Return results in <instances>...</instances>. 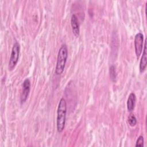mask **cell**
Returning <instances> with one entry per match:
<instances>
[{
    "label": "cell",
    "mask_w": 147,
    "mask_h": 147,
    "mask_svg": "<svg viewBox=\"0 0 147 147\" xmlns=\"http://www.w3.org/2000/svg\"><path fill=\"white\" fill-rule=\"evenodd\" d=\"M67 103L64 98H61L59 101L56 118V127L57 131L61 133L63 131L66 120Z\"/></svg>",
    "instance_id": "cell-1"
},
{
    "label": "cell",
    "mask_w": 147,
    "mask_h": 147,
    "mask_svg": "<svg viewBox=\"0 0 147 147\" xmlns=\"http://www.w3.org/2000/svg\"><path fill=\"white\" fill-rule=\"evenodd\" d=\"M68 57V49L65 44H62L60 47L57 57L56 65L55 68V74L56 75L61 74L65 68L67 59Z\"/></svg>",
    "instance_id": "cell-2"
},
{
    "label": "cell",
    "mask_w": 147,
    "mask_h": 147,
    "mask_svg": "<svg viewBox=\"0 0 147 147\" xmlns=\"http://www.w3.org/2000/svg\"><path fill=\"white\" fill-rule=\"evenodd\" d=\"M20 47L18 42H16L12 48L10 57L9 62V69L11 71L14 69L18 63L20 55Z\"/></svg>",
    "instance_id": "cell-3"
},
{
    "label": "cell",
    "mask_w": 147,
    "mask_h": 147,
    "mask_svg": "<svg viewBox=\"0 0 147 147\" xmlns=\"http://www.w3.org/2000/svg\"><path fill=\"white\" fill-rule=\"evenodd\" d=\"M134 48L135 52L137 58L138 59L142 52L143 42H144V35L142 33L139 32L137 33L134 37Z\"/></svg>",
    "instance_id": "cell-4"
},
{
    "label": "cell",
    "mask_w": 147,
    "mask_h": 147,
    "mask_svg": "<svg viewBox=\"0 0 147 147\" xmlns=\"http://www.w3.org/2000/svg\"><path fill=\"white\" fill-rule=\"evenodd\" d=\"M30 90V81L29 79L26 78L24 80L22 84V91L21 95V103H24L29 95Z\"/></svg>",
    "instance_id": "cell-5"
},
{
    "label": "cell",
    "mask_w": 147,
    "mask_h": 147,
    "mask_svg": "<svg viewBox=\"0 0 147 147\" xmlns=\"http://www.w3.org/2000/svg\"><path fill=\"white\" fill-rule=\"evenodd\" d=\"M71 25L72 29L73 34L75 36L78 37L80 33L79 24L78 22V17L75 14H73L71 18Z\"/></svg>",
    "instance_id": "cell-6"
},
{
    "label": "cell",
    "mask_w": 147,
    "mask_h": 147,
    "mask_svg": "<svg viewBox=\"0 0 147 147\" xmlns=\"http://www.w3.org/2000/svg\"><path fill=\"white\" fill-rule=\"evenodd\" d=\"M146 64H147V54H146V41L144 43V48L142 52V56L141 57V59L140 60V72H143L146 67Z\"/></svg>",
    "instance_id": "cell-7"
},
{
    "label": "cell",
    "mask_w": 147,
    "mask_h": 147,
    "mask_svg": "<svg viewBox=\"0 0 147 147\" xmlns=\"http://www.w3.org/2000/svg\"><path fill=\"white\" fill-rule=\"evenodd\" d=\"M136 101V95L133 92L130 93L127 100V109L128 111L131 112L134 110L135 107Z\"/></svg>",
    "instance_id": "cell-8"
},
{
    "label": "cell",
    "mask_w": 147,
    "mask_h": 147,
    "mask_svg": "<svg viewBox=\"0 0 147 147\" xmlns=\"http://www.w3.org/2000/svg\"><path fill=\"white\" fill-rule=\"evenodd\" d=\"M128 123L130 126L133 127L137 124V119L133 114H130L128 117Z\"/></svg>",
    "instance_id": "cell-9"
},
{
    "label": "cell",
    "mask_w": 147,
    "mask_h": 147,
    "mask_svg": "<svg viewBox=\"0 0 147 147\" xmlns=\"http://www.w3.org/2000/svg\"><path fill=\"white\" fill-rule=\"evenodd\" d=\"M110 76L113 81H114L116 79V71L115 69V67L113 65H111L110 67Z\"/></svg>",
    "instance_id": "cell-10"
},
{
    "label": "cell",
    "mask_w": 147,
    "mask_h": 147,
    "mask_svg": "<svg viewBox=\"0 0 147 147\" xmlns=\"http://www.w3.org/2000/svg\"><path fill=\"white\" fill-rule=\"evenodd\" d=\"M144 137L142 136H140L138 138L137 140L136 143V146H144Z\"/></svg>",
    "instance_id": "cell-11"
}]
</instances>
